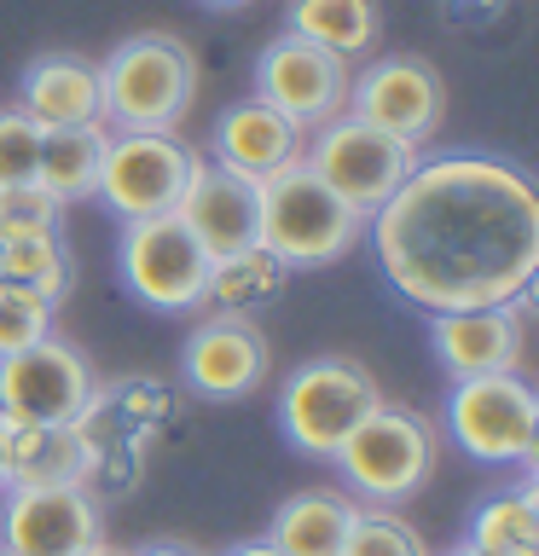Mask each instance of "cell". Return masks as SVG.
I'll use <instances>...</instances> for the list:
<instances>
[{"mask_svg": "<svg viewBox=\"0 0 539 556\" xmlns=\"http://www.w3.org/2000/svg\"><path fill=\"white\" fill-rule=\"evenodd\" d=\"M383 278L412 307L459 313L528 302L539 273V191L511 156L447 151L417 163L365 215Z\"/></svg>", "mask_w": 539, "mask_h": 556, "instance_id": "1", "label": "cell"}, {"mask_svg": "<svg viewBox=\"0 0 539 556\" xmlns=\"http://www.w3.org/2000/svg\"><path fill=\"white\" fill-rule=\"evenodd\" d=\"M198 99V59L180 35L139 29L99 64V122L111 134H174Z\"/></svg>", "mask_w": 539, "mask_h": 556, "instance_id": "2", "label": "cell"}, {"mask_svg": "<svg viewBox=\"0 0 539 556\" xmlns=\"http://www.w3.org/2000/svg\"><path fill=\"white\" fill-rule=\"evenodd\" d=\"M365 238V215L342 203L302 156L261 180V250L285 267H330Z\"/></svg>", "mask_w": 539, "mask_h": 556, "instance_id": "3", "label": "cell"}, {"mask_svg": "<svg viewBox=\"0 0 539 556\" xmlns=\"http://www.w3.org/2000/svg\"><path fill=\"white\" fill-rule=\"evenodd\" d=\"M377 400L383 389L360 359L319 354V359L296 365L290 382L278 389V429L308 458H337V446L377 412Z\"/></svg>", "mask_w": 539, "mask_h": 556, "instance_id": "4", "label": "cell"}, {"mask_svg": "<svg viewBox=\"0 0 539 556\" xmlns=\"http://www.w3.org/2000/svg\"><path fill=\"white\" fill-rule=\"evenodd\" d=\"M435 446H441V441H435L429 417H417L412 406H389V400H377V412L337 446V458H330V464L342 469V481L354 486V498L389 510V504H406L417 486L429 481Z\"/></svg>", "mask_w": 539, "mask_h": 556, "instance_id": "5", "label": "cell"}, {"mask_svg": "<svg viewBox=\"0 0 539 556\" xmlns=\"http://www.w3.org/2000/svg\"><path fill=\"white\" fill-rule=\"evenodd\" d=\"M447 434L476 464H528L539 452V394L516 371L459 377L447 394Z\"/></svg>", "mask_w": 539, "mask_h": 556, "instance_id": "6", "label": "cell"}, {"mask_svg": "<svg viewBox=\"0 0 539 556\" xmlns=\"http://www.w3.org/2000/svg\"><path fill=\"white\" fill-rule=\"evenodd\" d=\"M302 163L337 191L342 203H354L360 215H372L394 198V186L417 168V146L372 128L354 111L330 116L325 128H313V139L302 146Z\"/></svg>", "mask_w": 539, "mask_h": 556, "instance_id": "7", "label": "cell"}, {"mask_svg": "<svg viewBox=\"0 0 539 556\" xmlns=\"http://www.w3.org/2000/svg\"><path fill=\"white\" fill-rule=\"evenodd\" d=\"M116 267H122V285H128L134 302H146L156 313H198L215 261L180 226V215H156V220L122 226Z\"/></svg>", "mask_w": 539, "mask_h": 556, "instance_id": "8", "label": "cell"}, {"mask_svg": "<svg viewBox=\"0 0 539 556\" xmlns=\"http://www.w3.org/2000/svg\"><path fill=\"white\" fill-rule=\"evenodd\" d=\"M198 168V151L174 134H111L99 163V191L93 198L111 203V215L128 220H156L180 208V191Z\"/></svg>", "mask_w": 539, "mask_h": 556, "instance_id": "9", "label": "cell"}, {"mask_svg": "<svg viewBox=\"0 0 539 556\" xmlns=\"http://www.w3.org/2000/svg\"><path fill=\"white\" fill-rule=\"evenodd\" d=\"M93 406V371L70 342L41 337L0 359V417L7 424H82Z\"/></svg>", "mask_w": 539, "mask_h": 556, "instance_id": "10", "label": "cell"}, {"mask_svg": "<svg viewBox=\"0 0 539 556\" xmlns=\"http://www.w3.org/2000/svg\"><path fill=\"white\" fill-rule=\"evenodd\" d=\"M348 81H354L348 59L302 41V35H290V29L261 47V59H255V99H267L273 111H285L302 134L325 128L330 116L348 111Z\"/></svg>", "mask_w": 539, "mask_h": 556, "instance_id": "11", "label": "cell"}, {"mask_svg": "<svg viewBox=\"0 0 539 556\" xmlns=\"http://www.w3.org/2000/svg\"><path fill=\"white\" fill-rule=\"evenodd\" d=\"M104 539V516L87 486H7L0 551L12 556H82Z\"/></svg>", "mask_w": 539, "mask_h": 556, "instance_id": "12", "label": "cell"}, {"mask_svg": "<svg viewBox=\"0 0 539 556\" xmlns=\"http://www.w3.org/2000/svg\"><path fill=\"white\" fill-rule=\"evenodd\" d=\"M348 111L372 128L406 139H429L441 128V111H447V87H441V70L429 59H412V52H394V59H377L365 76L348 81Z\"/></svg>", "mask_w": 539, "mask_h": 556, "instance_id": "13", "label": "cell"}, {"mask_svg": "<svg viewBox=\"0 0 539 556\" xmlns=\"http://www.w3.org/2000/svg\"><path fill=\"white\" fill-rule=\"evenodd\" d=\"M174 215H180V226L209 250V261L255 250L261 243V180L215 163V156H198V168H191Z\"/></svg>", "mask_w": 539, "mask_h": 556, "instance_id": "14", "label": "cell"}, {"mask_svg": "<svg viewBox=\"0 0 539 556\" xmlns=\"http://www.w3.org/2000/svg\"><path fill=\"white\" fill-rule=\"evenodd\" d=\"M180 377L198 400H243L267 377V337L255 319H233V313H209V319L186 337L180 348Z\"/></svg>", "mask_w": 539, "mask_h": 556, "instance_id": "15", "label": "cell"}, {"mask_svg": "<svg viewBox=\"0 0 539 556\" xmlns=\"http://www.w3.org/2000/svg\"><path fill=\"white\" fill-rule=\"evenodd\" d=\"M435 359L459 377H493L516 371L522 359V302L504 307H459V313H435L429 319Z\"/></svg>", "mask_w": 539, "mask_h": 556, "instance_id": "16", "label": "cell"}, {"mask_svg": "<svg viewBox=\"0 0 539 556\" xmlns=\"http://www.w3.org/2000/svg\"><path fill=\"white\" fill-rule=\"evenodd\" d=\"M302 146H308V134L255 93L226 104L221 122H215V163L250 174V180H267V174H278L285 163H296Z\"/></svg>", "mask_w": 539, "mask_h": 556, "instance_id": "17", "label": "cell"}, {"mask_svg": "<svg viewBox=\"0 0 539 556\" xmlns=\"http://www.w3.org/2000/svg\"><path fill=\"white\" fill-rule=\"evenodd\" d=\"M17 111L35 128H87V122H99V64L76 59V52H41L24 70Z\"/></svg>", "mask_w": 539, "mask_h": 556, "instance_id": "18", "label": "cell"}, {"mask_svg": "<svg viewBox=\"0 0 539 556\" xmlns=\"http://www.w3.org/2000/svg\"><path fill=\"white\" fill-rule=\"evenodd\" d=\"M82 424H7V486H82Z\"/></svg>", "mask_w": 539, "mask_h": 556, "instance_id": "19", "label": "cell"}, {"mask_svg": "<svg viewBox=\"0 0 539 556\" xmlns=\"http://www.w3.org/2000/svg\"><path fill=\"white\" fill-rule=\"evenodd\" d=\"M360 504L348 493H330V486H308V493H290L267 521V545L278 556H342V539L354 528Z\"/></svg>", "mask_w": 539, "mask_h": 556, "instance_id": "20", "label": "cell"}, {"mask_svg": "<svg viewBox=\"0 0 539 556\" xmlns=\"http://www.w3.org/2000/svg\"><path fill=\"white\" fill-rule=\"evenodd\" d=\"M104 139H111L104 122H87V128H41L35 186L52 191L64 208L82 203V198H93V191H99V163H104Z\"/></svg>", "mask_w": 539, "mask_h": 556, "instance_id": "21", "label": "cell"}, {"mask_svg": "<svg viewBox=\"0 0 539 556\" xmlns=\"http://www.w3.org/2000/svg\"><path fill=\"white\" fill-rule=\"evenodd\" d=\"M290 285V267L278 255H267L255 243V250H238L209 267V290H203V307L209 313H233V319H255L267 302H278Z\"/></svg>", "mask_w": 539, "mask_h": 556, "instance_id": "22", "label": "cell"}, {"mask_svg": "<svg viewBox=\"0 0 539 556\" xmlns=\"http://www.w3.org/2000/svg\"><path fill=\"white\" fill-rule=\"evenodd\" d=\"M290 35L337 52V59H365L383 35L377 0H290Z\"/></svg>", "mask_w": 539, "mask_h": 556, "instance_id": "23", "label": "cell"}, {"mask_svg": "<svg viewBox=\"0 0 539 556\" xmlns=\"http://www.w3.org/2000/svg\"><path fill=\"white\" fill-rule=\"evenodd\" d=\"M464 545H476L481 556H534L539 551V493L534 486H511L476 504Z\"/></svg>", "mask_w": 539, "mask_h": 556, "instance_id": "24", "label": "cell"}, {"mask_svg": "<svg viewBox=\"0 0 539 556\" xmlns=\"http://www.w3.org/2000/svg\"><path fill=\"white\" fill-rule=\"evenodd\" d=\"M0 285L35 290L41 302L59 307L64 290L76 285V261H70V250H64L59 232H17V238H0Z\"/></svg>", "mask_w": 539, "mask_h": 556, "instance_id": "25", "label": "cell"}, {"mask_svg": "<svg viewBox=\"0 0 539 556\" xmlns=\"http://www.w3.org/2000/svg\"><path fill=\"white\" fill-rule=\"evenodd\" d=\"M342 556H429V545L417 539V528H406L389 510H360L354 528L342 539Z\"/></svg>", "mask_w": 539, "mask_h": 556, "instance_id": "26", "label": "cell"}, {"mask_svg": "<svg viewBox=\"0 0 539 556\" xmlns=\"http://www.w3.org/2000/svg\"><path fill=\"white\" fill-rule=\"evenodd\" d=\"M41 337H52V302H41L35 290L0 285V359Z\"/></svg>", "mask_w": 539, "mask_h": 556, "instance_id": "27", "label": "cell"}, {"mask_svg": "<svg viewBox=\"0 0 539 556\" xmlns=\"http://www.w3.org/2000/svg\"><path fill=\"white\" fill-rule=\"evenodd\" d=\"M35 163H41V128L17 111H0V186H35Z\"/></svg>", "mask_w": 539, "mask_h": 556, "instance_id": "28", "label": "cell"}, {"mask_svg": "<svg viewBox=\"0 0 539 556\" xmlns=\"http://www.w3.org/2000/svg\"><path fill=\"white\" fill-rule=\"evenodd\" d=\"M64 203L41 186H0V238L17 232H59Z\"/></svg>", "mask_w": 539, "mask_h": 556, "instance_id": "29", "label": "cell"}, {"mask_svg": "<svg viewBox=\"0 0 539 556\" xmlns=\"http://www.w3.org/2000/svg\"><path fill=\"white\" fill-rule=\"evenodd\" d=\"M226 556H278V551L267 545V539H250V545H233V551H226Z\"/></svg>", "mask_w": 539, "mask_h": 556, "instance_id": "30", "label": "cell"}, {"mask_svg": "<svg viewBox=\"0 0 539 556\" xmlns=\"http://www.w3.org/2000/svg\"><path fill=\"white\" fill-rule=\"evenodd\" d=\"M134 556H198L191 545H146V551H134Z\"/></svg>", "mask_w": 539, "mask_h": 556, "instance_id": "31", "label": "cell"}, {"mask_svg": "<svg viewBox=\"0 0 539 556\" xmlns=\"http://www.w3.org/2000/svg\"><path fill=\"white\" fill-rule=\"evenodd\" d=\"M0 486H7V417H0Z\"/></svg>", "mask_w": 539, "mask_h": 556, "instance_id": "32", "label": "cell"}, {"mask_svg": "<svg viewBox=\"0 0 539 556\" xmlns=\"http://www.w3.org/2000/svg\"><path fill=\"white\" fill-rule=\"evenodd\" d=\"M203 7H215V12H233V7H250V0H203Z\"/></svg>", "mask_w": 539, "mask_h": 556, "instance_id": "33", "label": "cell"}, {"mask_svg": "<svg viewBox=\"0 0 539 556\" xmlns=\"http://www.w3.org/2000/svg\"><path fill=\"white\" fill-rule=\"evenodd\" d=\"M82 556H128V551H111V545L99 539V545H93V551H82Z\"/></svg>", "mask_w": 539, "mask_h": 556, "instance_id": "34", "label": "cell"}, {"mask_svg": "<svg viewBox=\"0 0 539 556\" xmlns=\"http://www.w3.org/2000/svg\"><path fill=\"white\" fill-rule=\"evenodd\" d=\"M447 556H481V551H476V545H452Z\"/></svg>", "mask_w": 539, "mask_h": 556, "instance_id": "35", "label": "cell"}, {"mask_svg": "<svg viewBox=\"0 0 539 556\" xmlns=\"http://www.w3.org/2000/svg\"><path fill=\"white\" fill-rule=\"evenodd\" d=\"M0 556H12V551H0Z\"/></svg>", "mask_w": 539, "mask_h": 556, "instance_id": "36", "label": "cell"}]
</instances>
